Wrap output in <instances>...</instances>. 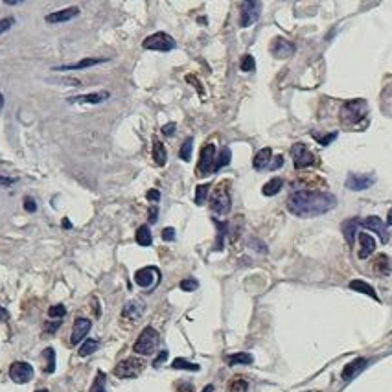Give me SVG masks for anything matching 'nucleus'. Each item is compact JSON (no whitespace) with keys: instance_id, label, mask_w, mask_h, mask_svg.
<instances>
[{"instance_id":"58","label":"nucleus","mask_w":392,"mask_h":392,"mask_svg":"<svg viewBox=\"0 0 392 392\" xmlns=\"http://www.w3.org/2000/svg\"><path fill=\"white\" fill-rule=\"evenodd\" d=\"M4 107V101H2V94H0V109Z\"/></svg>"},{"instance_id":"8","label":"nucleus","mask_w":392,"mask_h":392,"mask_svg":"<svg viewBox=\"0 0 392 392\" xmlns=\"http://www.w3.org/2000/svg\"><path fill=\"white\" fill-rule=\"evenodd\" d=\"M9 378L13 379L15 383L24 385L28 381H32L33 378V366L24 361H15L13 365L9 366Z\"/></svg>"},{"instance_id":"40","label":"nucleus","mask_w":392,"mask_h":392,"mask_svg":"<svg viewBox=\"0 0 392 392\" xmlns=\"http://www.w3.org/2000/svg\"><path fill=\"white\" fill-rule=\"evenodd\" d=\"M242 70L243 72H252L256 68V61H254V57L252 55H243V59H242Z\"/></svg>"},{"instance_id":"11","label":"nucleus","mask_w":392,"mask_h":392,"mask_svg":"<svg viewBox=\"0 0 392 392\" xmlns=\"http://www.w3.org/2000/svg\"><path fill=\"white\" fill-rule=\"evenodd\" d=\"M91 328H92V322L89 319H85V317H79V319L74 320L72 332H70V344H72V346L79 344V343L87 337V334L91 332Z\"/></svg>"},{"instance_id":"7","label":"nucleus","mask_w":392,"mask_h":392,"mask_svg":"<svg viewBox=\"0 0 392 392\" xmlns=\"http://www.w3.org/2000/svg\"><path fill=\"white\" fill-rule=\"evenodd\" d=\"M291 157H293V164L296 170L306 168V166H311V164L315 162V155L307 149V146L302 144V142H296V144L291 146Z\"/></svg>"},{"instance_id":"43","label":"nucleus","mask_w":392,"mask_h":392,"mask_svg":"<svg viewBox=\"0 0 392 392\" xmlns=\"http://www.w3.org/2000/svg\"><path fill=\"white\" fill-rule=\"evenodd\" d=\"M13 24H15V19H11V17L2 19L0 20V33H6L9 28H13Z\"/></svg>"},{"instance_id":"30","label":"nucleus","mask_w":392,"mask_h":392,"mask_svg":"<svg viewBox=\"0 0 392 392\" xmlns=\"http://www.w3.org/2000/svg\"><path fill=\"white\" fill-rule=\"evenodd\" d=\"M171 368H175V370H190V372H199V370H201V366L199 365L190 363V361L183 359V357H177V359L171 363Z\"/></svg>"},{"instance_id":"4","label":"nucleus","mask_w":392,"mask_h":392,"mask_svg":"<svg viewBox=\"0 0 392 392\" xmlns=\"http://www.w3.org/2000/svg\"><path fill=\"white\" fill-rule=\"evenodd\" d=\"M210 206L212 210L219 214V216H225L230 212V194H229V183L223 181L216 186V190L212 192V197H210Z\"/></svg>"},{"instance_id":"42","label":"nucleus","mask_w":392,"mask_h":392,"mask_svg":"<svg viewBox=\"0 0 392 392\" xmlns=\"http://www.w3.org/2000/svg\"><path fill=\"white\" fill-rule=\"evenodd\" d=\"M317 140H319L320 146H328L330 142H334L335 138H337V133H330V135H326V137H317V135H313Z\"/></svg>"},{"instance_id":"41","label":"nucleus","mask_w":392,"mask_h":392,"mask_svg":"<svg viewBox=\"0 0 392 392\" xmlns=\"http://www.w3.org/2000/svg\"><path fill=\"white\" fill-rule=\"evenodd\" d=\"M199 288V282L196 280V278H184L183 282H181V289L183 291H194V289Z\"/></svg>"},{"instance_id":"51","label":"nucleus","mask_w":392,"mask_h":392,"mask_svg":"<svg viewBox=\"0 0 392 392\" xmlns=\"http://www.w3.org/2000/svg\"><path fill=\"white\" fill-rule=\"evenodd\" d=\"M15 181H17V179H13V177L0 175V186H11V184H15Z\"/></svg>"},{"instance_id":"55","label":"nucleus","mask_w":392,"mask_h":392,"mask_svg":"<svg viewBox=\"0 0 392 392\" xmlns=\"http://www.w3.org/2000/svg\"><path fill=\"white\" fill-rule=\"evenodd\" d=\"M387 225L392 227V210H389V216H387Z\"/></svg>"},{"instance_id":"16","label":"nucleus","mask_w":392,"mask_h":392,"mask_svg":"<svg viewBox=\"0 0 392 392\" xmlns=\"http://www.w3.org/2000/svg\"><path fill=\"white\" fill-rule=\"evenodd\" d=\"M376 183L374 175H359V173H350L346 179V188L353 190V192H361V190L370 188Z\"/></svg>"},{"instance_id":"37","label":"nucleus","mask_w":392,"mask_h":392,"mask_svg":"<svg viewBox=\"0 0 392 392\" xmlns=\"http://www.w3.org/2000/svg\"><path fill=\"white\" fill-rule=\"evenodd\" d=\"M89 392H107V389H105V374L101 372V370L96 374V378L92 381L91 391Z\"/></svg>"},{"instance_id":"36","label":"nucleus","mask_w":392,"mask_h":392,"mask_svg":"<svg viewBox=\"0 0 392 392\" xmlns=\"http://www.w3.org/2000/svg\"><path fill=\"white\" fill-rule=\"evenodd\" d=\"M229 392H248V381L243 378H236L230 381Z\"/></svg>"},{"instance_id":"13","label":"nucleus","mask_w":392,"mask_h":392,"mask_svg":"<svg viewBox=\"0 0 392 392\" xmlns=\"http://www.w3.org/2000/svg\"><path fill=\"white\" fill-rule=\"evenodd\" d=\"M271 52L276 59H288L294 53V45L284 37H275L271 43Z\"/></svg>"},{"instance_id":"5","label":"nucleus","mask_w":392,"mask_h":392,"mask_svg":"<svg viewBox=\"0 0 392 392\" xmlns=\"http://www.w3.org/2000/svg\"><path fill=\"white\" fill-rule=\"evenodd\" d=\"M144 370V361L138 359V357H127V359L120 361L116 366H114V376L120 379H131V378H138Z\"/></svg>"},{"instance_id":"47","label":"nucleus","mask_w":392,"mask_h":392,"mask_svg":"<svg viewBox=\"0 0 392 392\" xmlns=\"http://www.w3.org/2000/svg\"><path fill=\"white\" fill-rule=\"evenodd\" d=\"M146 197H147V201H151V203H158V201H160V192L153 188L146 194Z\"/></svg>"},{"instance_id":"34","label":"nucleus","mask_w":392,"mask_h":392,"mask_svg":"<svg viewBox=\"0 0 392 392\" xmlns=\"http://www.w3.org/2000/svg\"><path fill=\"white\" fill-rule=\"evenodd\" d=\"M99 348V343L96 339H87L83 344H81V348H79V357H87V355H91V353H94L96 350Z\"/></svg>"},{"instance_id":"44","label":"nucleus","mask_w":392,"mask_h":392,"mask_svg":"<svg viewBox=\"0 0 392 392\" xmlns=\"http://www.w3.org/2000/svg\"><path fill=\"white\" fill-rule=\"evenodd\" d=\"M24 210L30 212V214L37 212V204H35V201H33L32 197H26V199H24Z\"/></svg>"},{"instance_id":"22","label":"nucleus","mask_w":392,"mask_h":392,"mask_svg":"<svg viewBox=\"0 0 392 392\" xmlns=\"http://www.w3.org/2000/svg\"><path fill=\"white\" fill-rule=\"evenodd\" d=\"M357 227H359V219H357V217L346 219V221L343 223V232H344V238H346V242L350 247L353 245V236L357 234Z\"/></svg>"},{"instance_id":"31","label":"nucleus","mask_w":392,"mask_h":392,"mask_svg":"<svg viewBox=\"0 0 392 392\" xmlns=\"http://www.w3.org/2000/svg\"><path fill=\"white\" fill-rule=\"evenodd\" d=\"M230 158H232L230 147H229V146H225V147L221 149V153H219V157L216 158V162H214V170H212V171H219L223 168V166L230 164Z\"/></svg>"},{"instance_id":"21","label":"nucleus","mask_w":392,"mask_h":392,"mask_svg":"<svg viewBox=\"0 0 392 392\" xmlns=\"http://www.w3.org/2000/svg\"><path fill=\"white\" fill-rule=\"evenodd\" d=\"M359 243H361L359 258H361V260H366V258H368V256H370L374 250H376V240H374L370 234L361 232V234H359Z\"/></svg>"},{"instance_id":"35","label":"nucleus","mask_w":392,"mask_h":392,"mask_svg":"<svg viewBox=\"0 0 392 392\" xmlns=\"http://www.w3.org/2000/svg\"><path fill=\"white\" fill-rule=\"evenodd\" d=\"M214 225L217 227V243H216V250H223V240H225V234L229 232V223H219L217 219H214Z\"/></svg>"},{"instance_id":"1","label":"nucleus","mask_w":392,"mask_h":392,"mask_svg":"<svg viewBox=\"0 0 392 392\" xmlns=\"http://www.w3.org/2000/svg\"><path fill=\"white\" fill-rule=\"evenodd\" d=\"M337 197L330 192L319 190H296L288 199V210L296 217L322 216L335 208Z\"/></svg>"},{"instance_id":"52","label":"nucleus","mask_w":392,"mask_h":392,"mask_svg":"<svg viewBox=\"0 0 392 392\" xmlns=\"http://www.w3.org/2000/svg\"><path fill=\"white\" fill-rule=\"evenodd\" d=\"M59 326H61V320H55L53 324H46V326H45V332H48V334H53V332H55V330H57Z\"/></svg>"},{"instance_id":"14","label":"nucleus","mask_w":392,"mask_h":392,"mask_svg":"<svg viewBox=\"0 0 392 392\" xmlns=\"http://www.w3.org/2000/svg\"><path fill=\"white\" fill-rule=\"evenodd\" d=\"M111 98V92L99 91V92H91V94H79V96H72L68 98V103H89V105H98L103 103L105 99Z\"/></svg>"},{"instance_id":"27","label":"nucleus","mask_w":392,"mask_h":392,"mask_svg":"<svg viewBox=\"0 0 392 392\" xmlns=\"http://www.w3.org/2000/svg\"><path fill=\"white\" fill-rule=\"evenodd\" d=\"M43 359H45L43 372H46V374L55 372V352H53V348H46L45 352H43Z\"/></svg>"},{"instance_id":"32","label":"nucleus","mask_w":392,"mask_h":392,"mask_svg":"<svg viewBox=\"0 0 392 392\" xmlns=\"http://www.w3.org/2000/svg\"><path fill=\"white\" fill-rule=\"evenodd\" d=\"M254 361V357L250 353H234V355H229L227 357V363L229 365H250Z\"/></svg>"},{"instance_id":"33","label":"nucleus","mask_w":392,"mask_h":392,"mask_svg":"<svg viewBox=\"0 0 392 392\" xmlns=\"http://www.w3.org/2000/svg\"><path fill=\"white\" fill-rule=\"evenodd\" d=\"M192 149H194V138L188 137L183 142V146H181V151H179V157H181V160H184V162H190V160H192Z\"/></svg>"},{"instance_id":"25","label":"nucleus","mask_w":392,"mask_h":392,"mask_svg":"<svg viewBox=\"0 0 392 392\" xmlns=\"http://www.w3.org/2000/svg\"><path fill=\"white\" fill-rule=\"evenodd\" d=\"M153 160H155V164L157 166H164L166 164V160H168V153H166V147H164V144L158 140V138H155L153 140Z\"/></svg>"},{"instance_id":"17","label":"nucleus","mask_w":392,"mask_h":392,"mask_svg":"<svg viewBox=\"0 0 392 392\" xmlns=\"http://www.w3.org/2000/svg\"><path fill=\"white\" fill-rule=\"evenodd\" d=\"M109 59H103V57H87V59H81L78 63H72V65H61V66H55L53 70L55 72H66V70H83V68H91V66H96L99 63H107Z\"/></svg>"},{"instance_id":"19","label":"nucleus","mask_w":392,"mask_h":392,"mask_svg":"<svg viewBox=\"0 0 392 392\" xmlns=\"http://www.w3.org/2000/svg\"><path fill=\"white\" fill-rule=\"evenodd\" d=\"M366 365H368V359H365V357H359V359H353L352 363H348L344 368H343V379L344 381H350V379H353L357 374H361L363 370L366 368Z\"/></svg>"},{"instance_id":"57","label":"nucleus","mask_w":392,"mask_h":392,"mask_svg":"<svg viewBox=\"0 0 392 392\" xmlns=\"http://www.w3.org/2000/svg\"><path fill=\"white\" fill-rule=\"evenodd\" d=\"M63 227H65V229H70V227H72V225H70V221H68L66 217H65V221H63Z\"/></svg>"},{"instance_id":"18","label":"nucleus","mask_w":392,"mask_h":392,"mask_svg":"<svg viewBox=\"0 0 392 392\" xmlns=\"http://www.w3.org/2000/svg\"><path fill=\"white\" fill-rule=\"evenodd\" d=\"M79 15L78 7H66V9H61V11H53V13L46 15V22L48 24H61V22H68V20L76 19Z\"/></svg>"},{"instance_id":"9","label":"nucleus","mask_w":392,"mask_h":392,"mask_svg":"<svg viewBox=\"0 0 392 392\" xmlns=\"http://www.w3.org/2000/svg\"><path fill=\"white\" fill-rule=\"evenodd\" d=\"M260 9L261 4L254 2V0H247L242 4V17H240V26L248 28L250 24H254L256 20L260 19Z\"/></svg>"},{"instance_id":"28","label":"nucleus","mask_w":392,"mask_h":392,"mask_svg":"<svg viewBox=\"0 0 392 392\" xmlns=\"http://www.w3.org/2000/svg\"><path fill=\"white\" fill-rule=\"evenodd\" d=\"M282 186H284V181H282L280 177H275V179H271L267 184H263L261 192H263V196L271 197V196H276L282 190Z\"/></svg>"},{"instance_id":"12","label":"nucleus","mask_w":392,"mask_h":392,"mask_svg":"<svg viewBox=\"0 0 392 392\" xmlns=\"http://www.w3.org/2000/svg\"><path fill=\"white\" fill-rule=\"evenodd\" d=\"M214 162H216V146L214 144H206L201 149V160H199V173H212L214 170Z\"/></svg>"},{"instance_id":"54","label":"nucleus","mask_w":392,"mask_h":392,"mask_svg":"<svg viewBox=\"0 0 392 392\" xmlns=\"http://www.w3.org/2000/svg\"><path fill=\"white\" fill-rule=\"evenodd\" d=\"M157 214H158L157 206H151V210H149V221H151V223H155V221H157Z\"/></svg>"},{"instance_id":"20","label":"nucleus","mask_w":392,"mask_h":392,"mask_svg":"<svg viewBox=\"0 0 392 392\" xmlns=\"http://www.w3.org/2000/svg\"><path fill=\"white\" fill-rule=\"evenodd\" d=\"M144 313V306L137 300H129L122 309V319L129 320V322H137L140 317Z\"/></svg>"},{"instance_id":"39","label":"nucleus","mask_w":392,"mask_h":392,"mask_svg":"<svg viewBox=\"0 0 392 392\" xmlns=\"http://www.w3.org/2000/svg\"><path fill=\"white\" fill-rule=\"evenodd\" d=\"M65 315H66V307L63 306V304H55V306H52L48 309V317H50V319L61 320Z\"/></svg>"},{"instance_id":"3","label":"nucleus","mask_w":392,"mask_h":392,"mask_svg":"<svg viewBox=\"0 0 392 392\" xmlns=\"http://www.w3.org/2000/svg\"><path fill=\"white\" fill-rule=\"evenodd\" d=\"M158 346V332L155 328H144L140 335H138V339L135 341V344H133V352L138 353V355H151V353L157 350Z\"/></svg>"},{"instance_id":"45","label":"nucleus","mask_w":392,"mask_h":392,"mask_svg":"<svg viewBox=\"0 0 392 392\" xmlns=\"http://www.w3.org/2000/svg\"><path fill=\"white\" fill-rule=\"evenodd\" d=\"M162 240L164 242H173V240H175V229H171V227L164 229L162 230Z\"/></svg>"},{"instance_id":"50","label":"nucleus","mask_w":392,"mask_h":392,"mask_svg":"<svg viewBox=\"0 0 392 392\" xmlns=\"http://www.w3.org/2000/svg\"><path fill=\"white\" fill-rule=\"evenodd\" d=\"M166 359H168V352H160V353H158L157 359L153 361V366H160Z\"/></svg>"},{"instance_id":"29","label":"nucleus","mask_w":392,"mask_h":392,"mask_svg":"<svg viewBox=\"0 0 392 392\" xmlns=\"http://www.w3.org/2000/svg\"><path fill=\"white\" fill-rule=\"evenodd\" d=\"M374 271L378 273V275H389L391 273V261L387 258L385 254H379L374 261Z\"/></svg>"},{"instance_id":"26","label":"nucleus","mask_w":392,"mask_h":392,"mask_svg":"<svg viewBox=\"0 0 392 392\" xmlns=\"http://www.w3.org/2000/svg\"><path fill=\"white\" fill-rule=\"evenodd\" d=\"M137 243L140 247H149L151 243H153V236H151V229L147 225H140L137 229Z\"/></svg>"},{"instance_id":"6","label":"nucleus","mask_w":392,"mask_h":392,"mask_svg":"<svg viewBox=\"0 0 392 392\" xmlns=\"http://www.w3.org/2000/svg\"><path fill=\"white\" fill-rule=\"evenodd\" d=\"M142 48L146 50H153V52H171L175 48V39L164 32H157L146 37L142 43Z\"/></svg>"},{"instance_id":"23","label":"nucleus","mask_w":392,"mask_h":392,"mask_svg":"<svg viewBox=\"0 0 392 392\" xmlns=\"http://www.w3.org/2000/svg\"><path fill=\"white\" fill-rule=\"evenodd\" d=\"M273 151L269 149V147H265V149H261L256 153L254 157V162H252V166H254V170H265L269 166V162L273 160Z\"/></svg>"},{"instance_id":"38","label":"nucleus","mask_w":392,"mask_h":392,"mask_svg":"<svg viewBox=\"0 0 392 392\" xmlns=\"http://www.w3.org/2000/svg\"><path fill=\"white\" fill-rule=\"evenodd\" d=\"M208 190H210V184H201V186H197L196 188V204H204L206 203V197H208Z\"/></svg>"},{"instance_id":"10","label":"nucleus","mask_w":392,"mask_h":392,"mask_svg":"<svg viewBox=\"0 0 392 392\" xmlns=\"http://www.w3.org/2000/svg\"><path fill=\"white\" fill-rule=\"evenodd\" d=\"M160 280V271L157 267H142L135 273V282L140 288H153Z\"/></svg>"},{"instance_id":"53","label":"nucleus","mask_w":392,"mask_h":392,"mask_svg":"<svg viewBox=\"0 0 392 392\" xmlns=\"http://www.w3.org/2000/svg\"><path fill=\"white\" fill-rule=\"evenodd\" d=\"M6 320H9V313H7L6 307L0 306V322H6Z\"/></svg>"},{"instance_id":"56","label":"nucleus","mask_w":392,"mask_h":392,"mask_svg":"<svg viewBox=\"0 0 392 392\" xmlns=\"http://www.w3.org/2000/svg\"><path fill=\"white\" fill-rule=\"evenodd\" d=\"M203 392H214V385H206L203 389Z\"/></svg>"},{"instance_id":"48","label":"nucleus","mask_w":392,"mask_h":392,"mask_svg":"<svg viewBox=\"0 0 392 392\" xmlns=\"http://www.w3.org/2000/svg\"><path fill=\"white\" fill-rule=\"evenodd\" d=\"M175 129H177L175 124H166L162 127V135H164V137H171V135L175 133Z\"/></svg>"},{"instance_id":"59","label":"nucleus","mask_w":392,"mask_h":392,"mask_svg":"<svg viewBox=\"0 0 392 392\" xmlns=\"http://www.w3.org/2000/svg\"><path fill=\"white\" fill-rule=\"evenodd\" d=\"M35 392H48L46 389H39V391H35Z\"/></svg>"},{"instance_id":"15","label":"nucleus","mask_w":392,"mask_h":392,"mask_svg":"<svg viewBox=\"0 0 392 392\" xmlns=\"http://www.w3.org/2000/svg\"><path fill=\"white\" fill-rule=\"evenodd\" d=\"M359 225H363L365 229L374 230L376 234H379V240L381 243L389 242V232H387V225L383 223V219H379L378 216H368L365 221H359Z\"/></svg>"},{"instance_id":"49","label":"nucleus","mask_w":392,"mask_h":392,"mask_svg":"<svg viewBox=\"0 0 392 392\" xmlns=\"http://www.w3.org/2000/svg\"><path fill=\"white\" fill-rule=\"evenodd\" d=\"M282 164H284V157H278L275 158V162H271L269 164V170H278V168H282Z\"/></svg>"},{"instance_id":"46","label":"nucleus","mask_w":392,"mask_h":392,"mask_svg":"<svg viewBox=\"0 0 392 392\" xmlns=\"http://www.w3.org/2000/svg\"><path fill=\"white\" fill-rule=\"evenodd\" d=\"M52 81L53 83H61V85H70V87L79 85L78 79H72V78H59V79H52Z\"/></svg>"},{"instance_id":"2","label":"nucleus","mask_w":392,"mask_h":392,"mask_svg":"<svg viewBox=\"0 0 392 392\" xmlns=\"http://www.w3.org/2000/svg\"><path fill=\"white\" fill-rule=\"evenodd\" d=\"M368 112V105L365 99H352L341 107V122L344 125H353L361 122Z\"/></svg>"},{"instance_id":"24","label":"nucleus","mask_w":392,"mask_h":392,"mask_svg":"<svg viewBox=\"0 0 392 392\" xmlns=\"http://www.w3.org/2000/svg\"><path fill=\"white\" fill-rule=\"evenodd\" d=\"M350 288L353 289V291H359V293H365V294H368L370 298H374L376 302H379V296H378V293H376V289L370 286V284H366V282H363V280H352L350 282Z\"/></svg>"}]
</instances>
